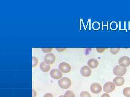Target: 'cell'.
<instances>
[{
    "mask_svg": "<svg viewBox=\"0 0 130 97\" xmlns=\"http://www.w3.org/2000/svg\"><path fill=\"white\" fill-rule=\"evenodd\" d=\"M71 80L68 77H63L58 82L59 86L61 88L64 89H67L70 88L71 85Z\"/></svg>",
    "mask_w": 130,
    "mask_h": 97,
    "instance_id": "obj_1",
    "label": "cell"
},
{
    "mask_svg": "<svg viewBox=\"0 0 130 97\" xmlns=\"http://www.w3.org/2000/svg\"><path fill=\"white\" fill-rule=\"evenodd\" d=\"M127 71L126 68H123L120 65H116L114 68L113 73L115 75L122 76L124 75Z\"/></svg>",
    "mask_w": 130,
    "mask_h": 97,
    "instance_id": "obj_2",
    "label": "cell"
},
{
    "mask_svg": "<svg viewBox=\"0 0 130 97\" xmlns=\"http://www.w3.org/2000/svg\"><path fill=\"white\" fill-rule=\"evenodd\" d=\"M118 63L121 67L126 68L130 65V58L127 56L121 57L119 60Z\"/></svg>",
    "mask_w": 130,
    "mask_h": 97,
    "instance_id": "obj_3",
    "label": "cell"
},
{
    "mask_svg": "<svg viewBox=\"0 0 130 97\" xmlns=\"http://www.w3.org/2000/svg\"><path fill=\"white\" fill-rule=\"evenodd\" d=\"M115 88V85L111 82H107L103 86V90L105 92L107 93H110L113 91Z\"/></svg>",
    "mask_w": 130,
    "mask_h": 97,
    "instance_id": "obj_4",
    "label": "cell"
},
{
    "mask_svg": "<svg viewBox=\"0 0 130 97\" xmlns=\"http://www.w3.org/2000/svg\"><path fill=\"white\" fill-rule=\"evenodd\" d=\"M59 69L64 73H68L71 71V67L70 65L65 62L61 63L59 65Z\"/></svg>",
    "mask_w": 130,
    "mask_h": 97,
    "instance_id": "obj_5",
    "label": "cell"
},
{
    "mask_svg": "<svg viewBox=\"0 0 130 97\" xmlns=\"http://www.w3.org/2000/svg\"><path fill=\"white\" fill-rule=\"evenodd\" d=\"M90 90L93 93L98 94L101 92L102 90V87L99 83H94L91 85Z\"/></svg>",
    "mask_w": 130,
    "mask_h": 97,
    "instance_id": "obj_6",
    "label": "cell"
},
{
    "mask_svg": "<svg viewBox=\"0 0 130 97\" xmlns=\"http://www.w3.org/2000/svg\"><path fill=\"white\" fill-rule=\"evenodd\" d=\"M55 56L53 53H50L47 54L44 57V62L47 64H52L55 61Z\"/></svg>",
    "mask_w": 130,
    "mask_h": 97,
    "instance_id": "obj_7",
    "label": "cell"
},
{
    "mask_svg": "<svg viewBox=\"0 0 130 97\" xmlns=\"http://www.w3.org/2000/svg\"><path fill=\"white\" fill-rule=\"evenodd\" d=\"M50 75L53 79L58 80L60 79L63 76V74L61 72L57 69L52 70L50 71Z\"/></svg>",
    "mask_w": 130,
    "mask_h": 97,
    "instance_id": "obj_8",
    "label": "cell"
},
{
    "mask_svg": "<svg viewBox=\"0 0 130 97\" xmlns=\"http://www.w3.org/2000/svg\"><path fill=\"white\" fill-rule=\"evenodd\" d=\"M81 73L82 75L85 77H88L91 74V70L88 66H84L81 68Z\"/></svg>",
    "mask_w": 130,
    "mask_h": 97,
    "instance_id": "obj_9",
    "label": "cell"
},
{
    "mask_svg": "<svg viewBox=\"0 0 130 97\" xmlns=\"http://www.w3.org/2000/svg\"><path fill=\"white\" fill-rule=\"evenodd\" d=\"M114 84L117 86H121L124 84L125 80L124 77H116L113 79Z\"/></svg>",
    "mask_w": 130,
    "mask_h": 97,
    "instance_id": "obj_10",
    "label": "cell"
},
{
    "mask_svg": "<svg viewBox=\"0 0 130 97\" xmlns=\"http://www.w3.org/2000/svg\"><path fill=\"white\" fill-rule=\"evenodd\" d=\"M88 65L90 68L94 69L98 67L99 62L95 59H91L88 61Z\"/></svg>",
    "mask_w": 130,
    "mask_h": 97,
    "instance_id": "obj_11",
    "label": "cell"
},
{
    "mask_svg": "<svg viewBox=\"0 0 130 97\" xmlns=\"http://www.w3.org/2000/svg\"><path fill=\"white\" fill-rule=\"evenodd\" d=\"M40 68L43 72H48L50 69V65H48L44 62H42L40 65Z\"/></svg>",
    "mask_w": 130,
    "mask_h": 97,
    "instance_id": "obj_12",
    "label": "cell"
},
{
    "mask_svg": "<svg viewBox=\"0 0 130 97\" xmlns=\"http://www.w3.org/2000/svg\"><path fill=\"white\" fill-rule=\"evenodd\" d=\"M123 93L125 97H130V87H128L124 88Z\"/></svg>",
    "mask_w": 130,
    "mask_h": 97,
    "instance_id": "obj_13",
    "label": "cell"
},
{
    "mask_svg": "<svg viewBox=\"0 0 130 97\" xmlns=\"http://www.w3.org/2000/svg\"><path fill=\"white\" fill-rule=\"evenodd\" d=\"M65 96L66 97H76L74 92L71 91H68L65 93Z\"/></svg>",
    "mask_w": 130,
    "mask_h": 97,
    "instance_id": "obj_14",
    "label": "cell"
},
{
    "mask_svg": "<svg viewBox=\"0 0 130 97\" xmlns=\"http://www.w3.org/2000/svg\"><path fill=\"white\" fill-rule=\"evenodd\" d=\"M81 97H91L90 93L87 91H83L80 94Z\"/></svg>",
    "mask_w": 130,
    "mask_h": 97,
    "instance_id": "obj_15",
    "label": "cell"
},
{
    "mask_svg": "<svg viewBox=\"0 0 130 97\" xmlns=\"http://www.w3.org/2000/svg\"><path fill=\"white\" fill-rule=\"evenodd\" d=\"M120 50V48H111L110 49L111 52L113 54H114V55L117 54L119 52Z\"/></svg>",
    "mask_w": 130,
    "mask_h": 97,
    "instance_id": "obj_16",
    "label": "cell"
},
{
    "mask_svg": "<svg viewBox=\"0 0 130 97\" xmlns=\"http://www.w3.org/2000/svg\"><path fill=\"white\" fill-rule=\"evenodd\" d=\"M38 60L36 58L33 57H32V67H36L38 64Z\"/></svg>",
    "mask_w": 130,
    "mask_h": 97,
    "instance_id": "obj_17",
    "label": "cell"
},
{
    "mask_svg": "<svg viewBox=\"0 0 130 97\" xmlns=\"http://www.w3.org/2000/svg\"><path fill=\"white\" fill-rule=\"evenodd\" d=\"M53 48H42V51H43V52H44V53H47L49 52H51V51H52Z\"/></svg>",
    "mask_w": 130,
    "mask_h": 97,
    "instance_id": "obj_18",
    "label": "cell"
},
{
    "mask_svg": "<svg viewBox=\"0 0 130 97\" xmlns=\"http://www.w3.org/2000/svg\"><path fill=\"white\" fill-rule=\"evenodd\" d=\"M106 49V48H96V50H97V52H98V53H102Z\"/></svg>",
    "mask_w": 130,
    "mask_h": 97,
    "instance_id": "obj_19",
    "label": "cell"
},
{
    "mask_svg": "<svg viewBox=\"0 0 130 97\" xmlns=\"http://www.w3.org/2000/svg\"><path fill=\"white\" fill-rule=\"evenodd\" d=\"M43 97H53V96L51 93H47L45 94Z\"/></svg>",
    "mask_w": 130,
    "mask_h": 97,
    "instance_id": "obj_20",
    "label": "cell"
},
{
    "mask_svg": "<svg viewBox=\"0 0 130 97\" xmlns=\"http://www.w3.org/2000/svg\"><path fill=\"white\" fill-rule=\"evenodd\" d=\"M32 97H36V91L32 89Z\"/></svg>",
    "mask_w": 130,
    "mask_h": 97,
    "instance_id": "obj_21",
    "label": "cell"
},
{
    "mask_svg": "<svg viewBox=\"0 0 130 97\" xmlns=\"http://www.w3.org/2000/svg\"><path fill=\"white\" fill-rule=\"evenodd\" d=\"M101 97H110V96L107 93H104Z\"/></svg>",
    "mask_w": 130,
    "mask_h": 97,
    "instance_id": "obj_22",
    "label": "cell"
},
{
    "mask_svg": "<svg viewBox=\"0 0 130 97\" xmlns=\"http://www.w3.org/2000/svg\"><path fill=\"white\" fill-rule=\"evenodd\" d=\"M58 51H59V52H62L63 51H64L65 50V48H64V49H63V48H62V49H60V48H59V49H56Z\"/></svg>",
    "mask_w": 130,
    "mask_h": 97,
    "instance_id": "obj_23",
    "label": "cell"
},
{
    "mask_svg": "<svg viewBox=\"0 0 130 97\" xmlns=\"http://www.w3.org/2000/svg\"><path fill=\"white\" fill-rule=\"evenodd\" d=\"M59 97H66L65 96H63V95H61V96H60Z\"/></svg>",
    "mask_w": 130,
    "mask_h": 97,
    "instance_id": "obj_24",
    "label": "cell"
}]
</instances>
